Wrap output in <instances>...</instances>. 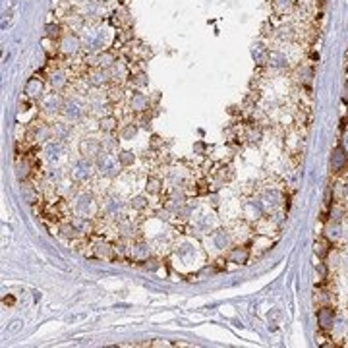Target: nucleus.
Here are the masks:
<instances>
[{
    "label": "nucleus",
    "instance_id": "1",
    "mask_svg": "<svg viewBox=\"0 0 348 348\" xmlns=\"http://www.w3.org/2000/svg\"><path fill=\"white\" fill-rule=\"evenodd\" d=\"M120 166H122V164H116L114 157H112L110 153H107V151H101V153H99V157L95 159V168L101 172V176L110 178V180L118 176Z\"/></svg>",
    "mask_w": 348,
    "mask_h": 348
},
{
    "label": "nucleus",
    "instance_id": "2",
    "mask_svg": "<svg viewBox=\"0 0 348 348\" xmlns=\"http://www.w3.org/2000/svg\"><path fill=\"white\" fill-rule=\"evenodd\" d=\"M76 203H74V209H76V213L78 215H81V217H93L97 213V205H95V197H93V193H89V191H81V193H78L76 195V199H74Z\"/></svg>",
    "mask_w": 348,
    "mask_h": 348
},
{
    "label": "nucleus",
    "instance_id": "3",
    "mask_svg": "<svg viewBox=\"0 0 348 348\" xmlns=\"http://www.w3.org/2000/svg\"><path fill=\"white\" fill-rule=\"evenodd\" d=\"M93 166H95V161H91V159H87V157H81V159H78V161H74V164H72V178H74L76 182H85V180H89L91 174H93Z\"/></svg>",
    "mask_w": 348,
    "mask_h": 348
},
{
    "label": "nucleus",
    "instance_id": "4",
    "mask_svg": "<svg viewBox=\"0 0 348 348\" xmlns=\"http://www.w3.org/2000/svg\"><path fill=\"white\" fill-rule=\"evenodd\" d=\"M83 112H85V103L83 101H80L78 97H70V99H66L62 105V114L66 120H70V122H76V120H80L81 116H83Z\"/></svg>",
    "mask_w": 348,
    "mask_h": 348
},
{
    "label": "nucleus",
    "instance_id": "5",
    "mask_svg": "<svg viewBox=\"0 0 348 348\" xmlns=\"http://www.w3.org/2000/svg\"><path fill=\"white\" fill-rule=\"evenodd\" d=\"M124 201H120L118 197H108L105 203H103V215L108 217V219H120L124 217Z\"/></svg>",
    "mask_w": 348,
    "mask_h": 348
},
{
    "label": "nucleus",
    "instance_id": "6",
    "mask_svg": "<svg viewBox=\"0 0 348 348\" xmlns=\"http://www.w3.org/2000/svg\"><path fill=\"white\" fill-rule=\"evenodd\" d=\"M101 151H105V149H103V141H99L95 137H87V139H83V141L80 143V153H81V157H87V159H91V161H95Z\"/></svg>",
    "mask_w": 348,
    "mask_h": 348
},
{
    "label": "nucleus",
    "instance_id": "7",
    "mask_svg": "<svg viewBox=\"0 0 348 348\" xmlns=\"http://www.w3.org/2000/svg\"><path fill=\"white\" fill-rule=\"evenodd\" d=\"M80 49H81V41H80V37L76 33H68V35H64L62 39H60V51H62L66 56L78 54Z\"/></svg>",
    "mask_w": 348,
    "mask_h": 348
},
{
    "label": "nucleus",
    "instance_id": "8",
    "mask_svg": "<svg viewBox=\"0 0 348 348\" xmlns=\"http://www.w3.org/2000/svg\"><path fill=\"white\" fill-rule=\"evenodd\" d=\"M348 164V151L345 147H335L331 153V170L333 172H343Z\"/></svg>",
    "mask_w": 348,
    "mask_h": 348
},
{
    "label": "nucleus",
    "instance_id": "9",
    "mask_svg": "<svg viewBox=\"0 0 348 348\" xmlns=\"http://www.w3.org/2000/svg\"><path fill=\"white\" fill-rule=\"evenodd\" d=\"M317 325L321 331H331L335 327V310L331 306H323L317 312Z\"/></svg>",
    "mask_w": 348,
    "mask_h": 348
},
{
    "label": "nucleus",
    "instance_id": "10",
    "mask_svg": "<svg viewBox=\"0 0 348 348\" xmlns=\"http://www.w3.org/2000/svg\"><path fill=\"white\" fill-rule=\"evenodd\" d=\"M62 97L56 95V93H51V95L43 97V101H41V107H43V110L47 112V114H56V112H62Z\"/></svg>",
    "mask_w": 348,
    "mask_h": 348
},
{
    "label": "nucleus",
    "instance_id": "11",
    "mask_svg": "<svg viewBox=\"0 0 348 348\" xmlns=\"http://www.w3.org/2000/svg\"><path fill=\"white\" fill-rule=\"evenodd\" d=\"M128 107L134 110V112H143V110H147L149 108V99L145 93H141V91H132V95L128 99Z\"/></svg>",
    "mask_w": 348,
    "mask_h": 348
},
{
    "label": "nucleus",
    "instance_id": "12",
    "mask_svg": "<svg viewBox=\"0 0 348 348\" xmlns=\"http://www.w3.org/2000/svg\"><path fill=\"white\" fill-rule=\"evenodd\" d=\"M83 45L87 51H101L103 45H105V37H103V31L99 29H91V31L85 33L83 37Z\"/></svg>",
    "mask_w": 348,
    "mask_h": 348
},
{
    "label": "nucleus",
    "instance_id": "13",
    "mask_svg": "<svg viewBox=\"0 0 348 348\" xmlns=\"http://www.w3.org/2000/svg\"><path fill=\"white\" fill-rule=\"evenodd\" d=\"M91 60H93L91 66H97V68H101V70H110L114 64L118 62L116 56H114L112 53H108V51H101V53L95 54Z\"/></svg>",
    "mask_w": 348,
    "mask_h": 348
},
{
    "label": "nucleus",
    "instance_id": "14",
    "mask_svg": "<svg viewBox=\"0 0 348 348\" xmlns=\"http://www.w3.org/2000/svg\"><path fill=\"white\" fill-rule=\"evenodd\" d=\"M45 159L47 161H56V159L60 157L64 153V143L60 139H53V141H47V145H45Z\"/></svg>",
    "mask_w": 348,
    "mask_h": 348
},
{
    "label": "nucleus",
    "instance_id": "15",
    "mask_svg": "<svg viewBox=\"0 0 348 348\" xmlns=\"http://www.w3.org/2000/svg\"><path fill=\"white\" fill-rule=\"evenodd\" d=\"M211 242L215 246V250H224L230 246V232L226 228H217L213 234H211Z\"/></svg>",
    "mask_w": 348,
    "mask_h": 348
},
{
    "label": "nucleus",
    "instance_id": "16",
    "mask_svg": "<svg viewBox=\"0 0 348 348\" xmlns=\"http://www.w3.org/2000/svg\"><path fill=\"white\" fill-rule=\"evenodd\" d=\"M110 80H112V78H110L108 70H101V68H97L93 74H89L87 83L93 85V87H103V85H107Z\"/></svg>",
    "mask_w": 348,
    "mask_h": 348
},
{
    "label": "nucleus",
    "instance_id": "17",
    "mask_svg": "<svg viewBox=\"0 0 348 348\" xmlns=\"http://www.w3.org/2000/svg\"><path fill=\"white\" fill-rule=\"evenodd\" d=\"M26 95L31 97V99H39L43 97V91H45V83L39 80V78H29L27 83H26Z\"/></svg>",
    "mask_w": 348,
    "mask_h": 348
},
{
    "label": "nucleus",
    "instance_id": "18",
    "mask_svg": "<svg viewBox=\"0 0 348 348\" xmlns=\"http://www.w3.org/2000/svg\"><path fill=\"white\" fill-rule=\"evenodd\" d=\"M250 259V250L246 246H238V248H232V252L228 253V261L230 263H236V265H246Z\"/></svg>",
    "mask_w": 348,
    "mask_h": 348
},
{
    "label": "nucleus",
    "instance_id": "19",
    "mask_svg": "<svg viewBox=\"0 0 348 348\" xmlns=\"http://www.w3.org/2000/svg\"><path fill=\"white\" fill-rule=\"evenodd\" d=\"M267 64L275 70H283V68H288V60L283 53L279 51H269V58H267Z\"/></svg>",
    "mask_w": 348,
    "mask_h": 348
},
{
    "label": "nucleus",
    "instance_id": "20",
    "mask_svg": "<svg viewBox=\"0 0 348 348\" xmlns=\"http://www.w3.org/2000/svg\"><path fill=\"white\" fill-rule=\"evenodd\" d=\"M176 257L178 259H182V261H191L193 257H195V246L191 244V242H184V244H180L178 248H176Z\"/></svg>",
    "mask_w": 348,
    "mask_h": 348
},
{
    "label": "nucleus",
    "instance_id": "21",
    "mask_svg": "<svg viewBox=\"0 0 348 348\" xmlns=\"http://www.w3.org/2000/svg\"><path fill=\"white\" fill-rule=\"evenodd\" d=\"M281 199H283V195L279 193V191L271 190L267 191L265 195H263V199H261V203H263V207H267V209H277L279 205H281Z\"/></svg>",
    "mask_w": 348,
    "mask_h": 348
},
{
    "label": "nucleus",
    "instance_id": "22",
    "mask_svg": "<svg viewBox=\"0 0 348 348\" xmlns=\"http://www.w3.org/2000/svg\"><path fill=\"white\" fill-rule=\"evenodd\" d=\"M182 203H186V193L182 188H172L170 191V195H168V211H172L174 207H178V205H182Z\"/></svg>",
    "mask_w": 348,
    "mask_h": 348
},
{
    "label": "nucleus",
    "instance_id": "23",
    "mask_svg": "<svg viewBox=\"0 0 348 348\" xmlns=\"http://www.w3.org/2000/svg\"><path fill=\"white\" fill-rule=\"evenodd\" d=\"M263 211H265V207H263V203L257 201V199H252V201L246 203V215H248L250 219H259V217L263 215Z\"/></svg>",
    "mask_w": 348,
    "mask_h": 348
},
{
    "label": "nucleus",
    "instance_id": "24",
    "mask_svg": "<svg viewBox=\"0 0 348 348\" xmlns=\"http://www.w3.org/2000/svg\"><path fill=\"white\" fill-rule=\"evenodd\" d=\"M66 83H68V78H66V74H64L62 70H54V72L51 74V85H53L54 91L64 89Z\"/></svg>",
    "mask_w": 348,
    "mask_h": 348
},
{
    "label": "nucleus",
    "instance_id": "25",
    "mask_svg": "<svg viewBox=\"0 0 348 348\" xmlns=\"http://www.w3.org/2000/svg\"><path fill=\"white\" fill-rule=\"evenodd\" d=\"M132 257L134 259H139V261H147V257H149V244H145V242H137L132 250Z\"/></svg>",
    "mask_w": 348,
    "mask_h": 348
},
{
    "label": "nucleus",
    "instance_id": "26",
    "mask_svg": "<svg viewBox=\"0 0 348 348\" xmlns=\"http://www.w3.org/2000/svg\"><path fill=\"white\" fill-rule=\"evenodd\" d=\"M53 134H54V139H60V141H64L66 137H70V134H72V126H70V124H66V122H56V124H53Z\"/></svg>",
    "mask_w": 348,
    "mask_h": 348
},
{
    "label": "nucleus",
    "instance_id": "27",
    "mask_svg": "<svg viewBox=\"0 0 348 348\" xmlns=\"http://www.w3.org/2000/svg\"><path fill=\"white\" fill-rule=\"evenodd\" d=\"M252 54H253V60L257 64H267V58H269V51L265 49V45L261 43H255L252 49Z\"/></svg>",
    "mask_w": 348,
    "mask_h": 348
},
{
    "label": "nucleus",
    "instance_id": "28",
    "mask_svg": "<svg viewBox=\"0 0 348 348\" xmlns=\"http://www.w3.org/2000/svg\"><path fill=\"white\" fill-rule=\"evenodd\" d=\"M191 213H193V207H191L190 203H182V205H178V207L172 209V215L176 219H180V221H188L191 217Z\"/></svg>",
    "mask_w": 348,
    "mask_h": 348
},
{
    "label": "nucleus",
    "instance_id": "29",
    "mask_svg": "<svg viewBox=\"0 0 348 348\" xmlns=\"http://www.w3.org/2000/svg\"><path fill=\"white\" fill-rule=\"evenodd\" d=\"M22 195H24V201H27L29 205L37 203V199H39L37 188H35V186H29V184H24V186H22Z\"/></svg>",
    "mask_w": 348,
    "mask_h": 348
},
{
    "label": "nucleus",
    "instance_id": "30",
    "mask_svg": "<svg viewBox=\"0 0 348 348\" xmlns=\"http://www.w3.org/2000/svg\"><path fill=\"white\" fill-rule=\"evenodd\" d=\"M116 124H118V120H116L114 116H103L101 122H99V128H101L105 134H112V132L116 130Z\"/></svg>",
    "mask_w": 348,
    "mask_h": 348
},
{
    "label": "nucleus",
    "instance_id": "31",
    "mask_svg": "<svg viewBox=\"0 0 348 348\" xmlns=\"http://www.w3.org/2000/svg\"><path fill=\"white\" fill-rule=\"evenodd\" d=\"M292 6H294V0H275V2H273V8H275V12H277L279 16L288 14V12L292 10Z\"/></svg>",
    "mask_w": 348,
    "mask_h": 348
},
{
    "label": "nucleus",
    "instance_id": "32",
    "mask_svg": "<svg viewBox=\"0 0 348 348\" xmlns=\"http://www.w3.org/2000/svg\"><path fill=\"white\" fill-rule=\"evenodd\" d=\"M29 176V162L27 161H18L16 162V178L20 182H24Z\"/></svg>",
    "mask_w": 348,
    "mask_h": 348
},
{
    "label": "nucleus",
    "instance_id": "33",
    "mask_svg": "<svg viewBox=\"0 0 348 348\" xmlns=\"http://www.w3.org/2000/svg\"><path fill=\"white\" fill-rule=\"evenodd\" d=\"M118 230H120V234H122L124 238H130V236L134 234V224H132V221L126 219V217H120V219H118Z\"/></svg>",
    "mask_w": 348,
    "mask_h": 348
},
{
    "label": "nucleus",
    "instance_id": "34",
    "mask_svg": "<svg viewBox=\"0 0 348 348\" xmlns=\"http://www.w3.org/2000/svg\"><path fill=\"white\" fill-rule=\"evenodd\" d=\"M147 205H149V201H147L145 195H135V197H132V201H130V207H132L134 211H143V209H147Z\"/></svg>",
    "mask_w": 348,
    "mask_h": 348
},
{
    "label": "nucleus",
    "instance_id": "35",
    "mask_svg": "<svg viewBox=\"0 0 348 348\" xmlns=\"http://www.w3.org/2000/svg\"><path fill=\"white\" fill-rule=\"evenodd\" d=\"M147 193L149 195H157L159 191H161V188H162V182H161V178H157V176H151V178H147Z\"/></svg>",
    "mask_w": 348,
    "mask_h": 348
},
{
    "label": "nucleus",
    "instance_id": "36",
    "mask_svg": "<svg viewBox=\"0 0 348 348\" xmlns=\"http://www.w3.org/2000/svg\"><path fill=\"white\" fill-rule=\"evenodd\" d=\"M168 182L172 184V188H182L184 184V174L180 170H170L168 172Z\"/></svg>",
    "mask_w": 348,
    "mask_h": 348
},
{
    "label": "nucleus",
    "instance_id": "37",
    "mask_svg": "<svg viewBox=\"0 0 348 348\" xmlns=\"http://www.w3.org/2000/svg\"><path fill=\"white\" fill-rule=\"evenodd\" d=\"M325 232H327V238H329V240H339V238H341V224H339V221L331 222V224L325 228Z\"/></svg>",
    "mask_w": 348,
    "mask_h": 348
},
{
    "label": "nucleus",
    "instance_id": "38",
    "mask_svg": "<svg viewBox=\"0 0 348 348\" xmlns=\"http://www.w3.org/2000/svg\"><path fill=\"white\" fill-rule=\"evenodd\" d=\"M103 149H105L107 153H114V151L118 149V139H116V137H112V135L108 134V135L103 139Z\"/></svg>",
    "mask_w": 348,
    "mask_h": 348
},
{
    "label": "nucleus",
    "instance_id": "39",
    "mask_svg": "<svg viewBox=\"0 0 348 348\" xmlns=\"http://www.w3.org/2000/svg\"><path fill=\"white\" fill-rule=\"evenodd\" d=\"M47 180L53 182L54 186H58L62 182V170L60 168H49L47 170Z\"/></svg>",
    "mask_w": 348,
    "mask_h": 348
},
{
    "label": "nucleus",
    "instance_id": "40",
    "mask_svg": "<svg viewBox=\"0 0 348 348\" xmlns=\"http://www.w3.org/2000/svg\"><path fill=\"white\" fill-rule=\"evenodd\" d=\"M118 162H120L122 166H132V164L135 162V155H134L132 151H120V153H118Z\"/></svg>",
    "mask_w": 348,
    "mask_h": 348
},
{
    "label": "nucleus",
    "instance_id": "41",
    "mask_svg": "<svg viewBox=\"0 0 348 348\" xmlns=\"http://www.w3.org/2000/svg\"><path fill=\"white\" fill-rule=\"evenodd\" d=\"M101 4L99 2H95V0H89L87 4H85V14L87 16H93V18H97V16H101Z\"/></svg>",
    "mask_w": 348,
    "mask_h": 348
},
{
    "label": "nucleus",
    "instance_id": "42",
    "mask_svg": "<svg viewBox=\"0 0 348 348\" xmlns=\"http://www.w3.org/2000/svg\"><path fill=\"white\" fill-rule=\"evenodd\" d=\"M135 134H137V126L135 124H126V126L122 128V132H120V137L128 141V139L135 137Z\"/></svg>",
    "mask_w": 348,
    "mask_h": 348
},
{
    "label": "nucleus",
    "instance_id": "43",
    "mask_svg": "<svg viewBox=\"0 0 348 348\" xmlns=\"http://www.w3.org/2000/svg\"><path fill=\"white\" fill-rule=\"evenodd\" d=\"M58 230H60V236H64V238H72V236H74V234L78 232V230L74 228V224H72V221H70V222H64V224H60V228H58Z\"/></svg>",
    "mask_w": 348,
    "mask_h": 348
},
{
    "label": "nucleus",
    "instance_id": "44",
    "mask_svg": "<svg viewBox=\"0 0 348 348\" xmlns=\"http://www.w3.org/2000/svg\"><path fill=\"white\" fill-rule=\"evenodd\" d=\"M298 76H300V81H304L306 85H310V83H312V78H314V70H312V68H300Z\"/></svg>",
    "mask_w": 348,
    "mask_h": 348
},
{
    "label": "nucleus",
    "instance_id": "45",
    "mask_svg": "<svg viewBox=\"0 0 348 348\" xmlns=\"http://www.w3.org/2000/svg\"><path fill=\"white\" fill-rule=\"evenodd\" d=\"M261 128H255V126H252V128H248V132H246V137L250 139V141H259L261 139Z\"/></svg>",
    "mask_w": 348,
    "mask_h": 348
},
{
    "label": "nucleus",
    "instance_id": "46",
    "mask_svg": "<svg viewBox=\"0 0 348 348\" xmlns=\"http://www.w3.org/2000/svg\"><path fill=\"white\" fill-rule=\"evenodd\" d=\"M47 37L49 39H58L60 37V26L58 24H49L47 26Z\"/></svg>",
    "mask_w": 348,
    "mask_h": 348
},
{
    "label": "nucleus",
    "instance_id": "47",
    "mask_svg": "<svg viewBox=\"0 0 348 348\" xmlns=\"http://www.w3.org/2000/svg\"><path fill=\"white\" fill-rule=\"evenodd\" d=\"M132 83H134L135 87H143V85H147V76H145L143 72H139V74H135V76L132 78Z\"/></svg>",
    "mask_w": 348,
    "mask_h": 348
},
{
    "label": "nucleus",
    "instance_id": "48",
    "mask_svg": "<svg viewBox=\"0 0 348 348\" xmlns=\"http://www.w3.org/2000/svg\"><path fill=\"white\" fill-rule=\"evenodd\" d=\"M316 253L319 257H325L329 253V248H327V242L325 240H317L316 242Z\"/></svg>",
    "mask_w": 348,
    "mask_h": 348
},
{
    "label": "nucleus",
    "instance_id": "49",
    "mask_svg": "<svg viewBox=\"0 0 348 348\" xmlns=\"http://www.w3.org/2000/svg\"><path fill=\"white\" fill-rule=\"evenodd\" d=\"M279 37L285 41V39H292L294 37V27L292 26H283L281 29H279Z\"/></svg>",
    "mask_w": 348,
    "mask_h": 348
},
{
    "label": "nucleus",
    "instance_id": "50",
    "mask_svg": "<svg viewBox=\"0 0 348 348\" xmlns=\"http://www.w3.org/2000/svg\"><path fill=\"white\" fill-rule=\"evenodd\" d=\"M97 253L103 257H110L112 255V248H108L107 244H97Z\"/></svg>",
    "mask_w": 348,
    "mask_h": 348
},
{
    "label": "nucleus",
    "instance_id": "51",
    "mask_svg": "<svg viewBox=\"0 0 348 348\" xmlns=\"http://www.w3.org/2000/svg\"><path fill=\"white\" fill-rule=\"evenodd\" d=\"M213 226V219L209 217V215H205L203 219H199V228H203V230H209Z\"/></svg>",
    "mask_w": 348,
    "mask_h": 348
},
{
    "label": "nucleus",
    "instance_id": "52",
    "mask_svg": "<svg viewBox=\"0 0 348 348\" xmlns=\"http://www.w3.org/2000/svg\"><path fill=\"white\" fill-rule=\"evenodd\" d=\"M145 267H147L149 271H157V269H159V265H157V261H155V259L147 261V263H145Z\"/></svg>",
    "mask_w": 348,
    "mask_h": 348
},
{
    "label": "nucleus",
    "instance_id": "53",
    "mask_svg": "<svg viewBox=\"0 0 348 348\" xmlns=\"http://www.w3.org/2000/svg\"><path fill=\"white\" fill-rule=\"evenodd\" d=\"M345 149H347V151H348V134H347V135H345Z\"/></svg>",
    "mask_w": 348,
    "mask_h": 348
},
{
    "label": "nucleus",
    "instance_id": "54",
    "mask_svg": "<svg viewBox=\"0 0 348 348\" xmlns=\"http://www.w3.org/2000/svg\"><path fill=\"white\" fill-rule=\"evenodd\" d=\"M345 195H347V199H348V184L345 186Z\"/></svg>",
    "mask_w": 348,
    "mask_h": 348
}]
</instances>
